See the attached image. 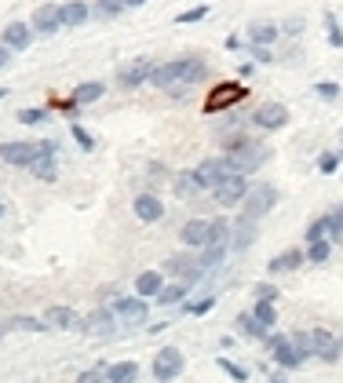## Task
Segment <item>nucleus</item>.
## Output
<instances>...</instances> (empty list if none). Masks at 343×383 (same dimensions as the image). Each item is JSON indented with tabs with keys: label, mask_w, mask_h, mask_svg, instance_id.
<instances>
[{
	"label": "nucleus",
	"mask_w": 343,
	"mask_h": 383,
	"mask_svg": "<svg viewBox=\"0 0 343 383\" xmlns=\"http://www.w3.org/2000/svg\"><path fill=\"white\" fill-rule=\"evenodd\" d=\"M113 314L121 317L124 325H146L150 307H146L143 296H117V300H113Z\"/></svg>",
	"instance_id": "9"
},
{
	"label": "nucleus",
	"mask_w": 343,
	"mask_h": 383,
	"mask_svg": "<svg viewBox=\"0 0 343 383\" xmlns=\"http://www.w3.org/2000/svg\"><path fill=\"white\" fill-rule=\"evenodd\" d=\"M282 29H285L289 37H296L300 29H303V19H300V15H292V19H285V26H282Z\"/></svg>",
	"instance_id": "52"
},
{
	"label": "nucleus",
	"mask_w": 343,
	"mask_h": 383,
	"mask_svg": "<svg viewBox=\"0 0 343 383\" xmlns=\"http://www.w3.org/2000/svg\"><path fill=\"white\" fill-rule=\"evenodd\" d=\"M8 62H11V48H4V44H0V70H4Z\"/></svg>",
	"instance_id": "53"
},
{
	"label": "nucleus",
	"mask_w": 343,
	"mask_h": 383,
	"mask_svg": "<svg viewBox=\"0 0 343 383\" xmlns=\"http://www.w3.org/2000/svg\"><path fill=\"white\" fill-rule=\"evenodd\" d=\"M194 175H198V183H201V190H215L227 175H234L230 168H227V157H205V161L194 168Z\"/></svg>",
	"instance_id": "10"
},
{
	"label": "nucleus",
	"mask_w": 343,
	"mask_h": 383,
	"mask_svg": "<svg viewBox=\"0 0 343 383\" xmlns=\"http://www.w3.org/2000/svg\"><path fill=\"white\" fill-rule=\"evenodd\" d=\"M234 332H237V336H245V339H267V332H270V329H263V325H260V317H256L252 310H241V314L234 317Z\"/></svg>",
	"instance_id": "22"
},
{
	"label": "nucleus",
	"mask_w": 343,
	"mask_h": 383,
	"mask_svg": "<svg viewBox=\"0 0 343 383\" xmlns=\"http://www.w3.org/2000/svg\"><path fill=\"white\" fill-rule=\"evenodd\" d=\"M146 0H124V8H143Z\"/></svg>",
	"instance_id": "55"
},
{
	"label": "nucleus",
	"mask_w": 343,
	"mask_h": 383,
	"mask_svg": "<svg viewBox=\"0 0 343 383\" xmlns=\"http://www.w3.org/2000/svg\"><path fill=\"white\" fill-rule=\"evenodd\" d=\"M274 205H277V190H274L270 183H256V186L245 194V201H241V215H248V219L260 223Z\"/></svg>",
	"instance_id": "4"
},
{
	"label": "nucleus",
	"mask_w": 343,
	"mask_h": 383,
	"mask_svg": "<svg viewBox=\"0 0 343 383\" xmlns=\"http://www.w3.org/2000/svg\"><path fill=\"white\" fill-rule=\"evenodd\" d=\"M267 347H270L274 365H277V369H285V372H292V369H300V365L307 362L300 350L292 347V336H285V332H267Z\"/></svg>",
	"instance_id": "3"
},
{
	"label": "nucleus",
	"mask_w": 343,
	"mask_h": 383,
	"mask_svg": "<svg viewBox=\"0 0 343 383\" xmlns=\"http://www.w3.org/2000/svg\"><path fill=\"white\" fill-rule=\"evenodd\" d=\"M121 11H124V0H99V4H96L99 19H117Z\"/></svg>",
	"instance_id": "40"
},
{
	"label": "nucleus",
	"mask_w": 343,
	"mask_h": 383,
	"mask_svg": "<svg viewBox=\"0 0 343 383\" xmlns=\"http://www.w3.org/2000/svg\"><path fill=\"white\" fill-rule=\"evenodd\" d=\"M132 208H135V219H143V223H161L165 219V205H161L158 194H139Z\"/></svg>",
	"instance_id": "18"
},
{
	"label": "nucleus",
	"mask_w": 343,
	"mask_h": 383,
	"mask_svg": "<svg viewBox=\"0 0 343 383\" xmlns=\"http://www.w3.org/2000/svg\"><path fill=\"white\" fill-rule=\"evenodd\" d=\"M274 383H282V379H274Z\"/></svg>",
	"instance_id": "58"
},
{
	"label": "nucleus",
	"mask_w": 343,
	"mask_h": 383,
	"mask_svg": "<svg viewBox=\"0 0 343 383\" xmlns=\"http://www.w3.org/2000/svg\"><path fill=\"white\" fill-rule=\"evenodd\" d=\"M70 136H73V143H77L81 150H96V139H91L81 124H70Z\"/></svg>",
	"instance_id": "47"
},
{
	"label": "nucleus",
	"mask_w": 343,
	"mask_h": 383,
	"mask_svg": "<svg viewBox=\"0 0 343 383\" xmlns=\"http://www.w3.org/2000/svg\"><path fill=\"white\" fill-rule=\"evenodd\" d=\"M161 289H165V274L161 270H143L135 277V296H143V300H158Z\"/></svg>",
	"instance_id": "21"
},
{
	"label": "nucleus",
	"mask_w": 343,
	"mask_h": 383,
	"mask_svg": "<svg viewBox=\"0 0 343 383\" xmlns=\"http://www.w3.org/2000/svg\"><path fill=\"white\" fill-rule=\"evenodd\" d=\"M208 77V66L198 58H175V62H165V66H153L150 73V84L158 91H186Z\"/></svg>",
	"instance_id": "1"
},
{
	"label": "nucleus",
	"mask_w": 343,
	"mask_h": 383,
	"mask_svg": "<svg viewBox=\"0 0 343 383\" xmlns=\"http://www.w3.org/2000/svg\"><path fill=\"white\" fill-rule=\"evenodd\" d=\"M29 168H34V175H37L41 183H55V179H58V168H55V157H51V153H41Z\"/></svg>",
	"instance_id": "32"
},
{
	"label": "nucleus",
	"mask_w": 343,
	"mask_h": 383,
	"mask_svg": "<svg viewBox=\"0 0 343 383\" xmlns=\"http://www.w3.org/2000/svg\"><path fill=\"white\" fill-rule=\"evenodd\" d=\"M150 73H153V62H150V58H132L128 66H121L117 81H121V88H128V91H135V88L150 84Z\"/></svg>",
	"instance_id": "13"
},
{
	"label": "nucleus",
	"mask_w": 343,
	"mask_h": 383,
	"mask_svg": "<svg viewBox=\"0 0 343 383\" xmlns=\"http://www.w3.org/2000/svg\"><path fill=\"white\" fill-rule=\"evenodd\" d=\"M339 157H343V153H339Z\"/></svg>",
	"instance_id": "60"
},
{
	"label": "nucleus",
	"mask_w": 343,
	"mask_h": 383,
	"mask_svg": "<svg viewBox=\"0 0 343 383\" xmlns=\"http://www.w3.org/2000/svg\"><path fill=\"white\" fill-rule=\"evenodd\" d=\"M339 161H343L339 153H322V157H318V172H322V175H336V172H339Z\"/></svg>",
	"instance_id": "42"
},
{
	"label": "nucleus",
	"mask_w": 343,
	"mask_h": 383,
	"mask_svg": "<svg viewBox=\"0 0 343 383\" xmlns=\"http://www.w3.org/2000/svg\"><path fill=\"white\" fill-rule=\"evenodd\" d=\"M0 219H4V201H0Z\"/></svg>",
	"instance_id": "56"
},
{
	"label": "nucleus",
	"mask_w": 343,
	"mask_h": 383,
	"mask_svg": "<svg viewBox=\"0 0 343 383\" xmlns=\"http://www.w3.org/2000/svg\"><path fill=\"white\" fill-rule=\"evenodd\" d=\"M198 190H201V183H198L194 172H183V175L175 179V198H194Z\"/></svg>",
	"instance_id": "36"
},
{
	"label": "nucleus",
	"mask_w": 343,
	"mask_h": 383,
	"mask_svg": "<svg viewBox=\"0 0 343 383\" xmlns=\"http://www.w3.org/2000/svg\"><path fill=\"white\" fill-rule=\"evenodd\" d=\"M252 314L260 317V325H263V329H274V325H277V310H274V303H270V300H256Z\"/></svg>",
	"instance_id": "35"
},
{
	"label": "nucleus",
	"mask_w": 343,
	"mask_h": 383,
	"mask_svg": "<svg viewBox=\"0 0 343 383\" xmlns=\"http://www.w3.org/2000/svg\"><path fill=\"white\" fill-rule=\"evenodd\" d=\"M248 51H252V58H256V62H274V55H270L263 44H248Z\"/></svg>",
	"instance_id": "51"
},
{
	"label": "nucleus",
	"mask_w": 343,
	"mask_h": 383,
	"mask_svg": "<svg viewBox=\"0 0 343 383\" xmlns=\"http://www.w3.org/2000/svg\"><path fill=\"white\" fill-rule=\"evenodd\" d=\"M230 227H234V223L227 215L208 219V245H230Z\"/></svg>",
	"instance_id": "29"
},
{
	"label": "nucleus",
	"mask_w": 343,
	"mask_h": 383,
	"mask_svg": "<svg viewBox=\"0 0 343 383\" xmlns=\"http://www.w3.org/2000/svg\"><path fill=\"white\" fill-rule=\"evenodd\" d=\"M77 383H106V369H84Z\"/></svg>",
	"instance_id": "50"
},
{
	"label": "nucleus",
	"mask_w": 343,
	"mask_h": 383,
	"mask_svg": "<svg viewBox=\"0 0 343 383\" xmlns=\"http://www.w3.org/2000/svg\"><path fill=\"white\" fill-rule=\"evenodd\" d=\"M8 329H11V332H48L51 325H48V322H41V317H26V314H15L11 322H8Z\"/></svg>",
	"instance_id": "31"
},
{
	"label": "nucleus",
	"mask_w": 343,
	"mask_h": 383,
	"mask_svg": "<svg viewBox=\"0 0 343 383\" xmlns=\"http://www.w3.org/2000/svg\"><path fill=\"white\" fill-rule=\"evenodd\" d=\"M314 91H318V99H325V103H336L339 99V84L336 81H318Z\"/></svg>",
	"instance_id": "44"
},
{
	"label": "nucleus",
	"mask_w": 343,
	"mask_h": 383,
	"mask_svg": "<svg viewBox=\"0 0 343 383\" xmlns=\"http://www.w3.org/2000/svg\"><path fill=\"white\" fill-rule=\"evenodd\" d=\"M256 241V219H248V215H237L234 219V227H230V248L245 252L248 245Z\"/></svg>",
	"instance_id": "17"
},
{
	"label": "nucleus",
	"mask_w": 343,
	"mask_h": 383,
	"mask_svg": "<svg viewBox=\"0 0 343 383\" xmlns=\"http://www.w3.org/2000/svg\"><path fill=\"white\" fill-rule=\"evenodd\" d=\"M329 255H332V241H329V238H325V241H314V245H307V263L322 267V263H329Z\"/></svg>",
	"instance_id": "34"
},
{
	"label": "nucleus",
	"mask_w": 343,
	"mask_h": 383,
	"mask_svg": "<svg viewBox=\"0 0 343 383\" xmlns=\"http://www.w3.org/2000/svg\"><path fill=\"white\" fill-rule=\"evenodd\" d=\"M158 383H161V379H158Z\"/></svg>",
	"instance_id": "59"
},
{
	"label": "nucleus",
	"mask_w": 343,
	"mask_h": 383,
	"mask_svg": "<svg viewBox=\"0 0 343 383\" xmlns=\"http://www.w3.org/2000/svg\"><path fill=\"white\" fill-rule=\"evenodd\" d=\"M4 95H8V88H0V99H4Z\"/></svg>",
	"instance_id": "57"
},
{
	"label": "nucleus",
	"mask_w": 343,
	"mask_h": 383,
	"mask_svg": "<svg viewBox=\"0 0 343 383\" xmlns=\"http://www.w3.org/2000/svg\"><path fill=\"white\" fill-rule=\"evenodd\" d=\"M0 44L11 48V51H26L29 44H34V26H26V22H8L4 34H0Z\"/></svg>",
	"instance_id": "15"
},
{
	"label": "nucleus",
	"mask_w": 343,
	"mask_h": 383,
	"mask_svg": "<svg viewBox=\"0 0 343 383\" xmlns=\"http://www.w3.org/2000/svg\"><path fill=\"white\" fill-rule=\"evenodd\" d=\"M186 358H183V350L179 347H161L158 350V358H153V379H161V383H172L179 372H183Z\"/></svg>",
	"instance_id": "7"
},
{
	"label": "nucleus",
	"mask_w": 343,
	"mask_h": 383,
	"mask_svg": "<svg viewBox=\"0 0 343 383\" xmlns=\"http://www.w3.org/2000/svg\"><path fill=\"white\" fill-rule=\"evenodd\" d=\"M168 270L172 274H179V281H186V285H194L198 277H205V267H201V260H168Z\"/></svg>",
	"instance_id": "24"
},
{
	"label": "nucleus",
	"mask_w": 343,
	"mask_h": 383,
	"mask_svg": "<svg viewBox=\"0 0 343 383\" xmlns=\"http://www.w3.org/2000/svg\"><path fill=\"white\" fill-rule=\"evenodd\" d=\"M208 15V4H201V8H190V11H179L175 15V26H190V22H201Z\"/></svg>",
	"instance_id": "45"
},
{
	"label": "nucleus",
	"mask_w": 343,
	"mask_h": 383,
	"mask_svg": "<svg viewBox=\"0 0 343 383\" xmlns=\"http://www.w3.org/2000/svg\"><path fill=\"white\" fill-rule=\"evenodd\" d=\"M186 292H190V285H186V281L165 285L161 296H158V303H161V307H175V303H183V296H186Z\"/></svg>",
	"instance_id": "33"
},
{
	"label": "nucleus",
	"mask_w": 343,
	"mask_h": 383,
	"mask_svg": "<svg viewBox=\"0 0 343 383\" xmlns=\"http://www.w3.org/2000/svg\"><path fill=\"white\" fill-rule=\"evenodd\" d=\"M215 365H220V369H223V372H227L230 379H237V383H245V379H248V369H241V365H234L230 358H215Z\"/></svg>",
	"instance_id": "43"
},
{
	"label": "nucleus",
	"mask_w": 343,
	"mask_h": 383,
	"mask_svg": "<svg viewBox=\"0 0 343 383\" xmlns=\"http://www.w3.org/2000/svg\"><path fill=\"white\" fill-rule=\"evenodd\" d=\"M29 26H34V34H41V37L58 34V26H62V4H41L34 11V19H29Z\"/></svg>",
	"instance_id": "14"
},
{
	"label": "nucleus",
	"mask_w": 343,
	"mask_h": 383,
	"mask_svg": "<svg viewBox=\"0 0 343 383\" xmlns=\"http://www.w3.org/2000/svg\"><path fill=\"white\" fill-rule=\"evenodd\" d=\"M103 95H106V84H103V81H84V84L73 88L70 99H73L77 106H91V103H99Z\"/></svg>",
	"instance_id": "23"
},
{
	"label": "nucleus",
	"mask_w": 343,
	"mask_h": 383,
	"mask_svg": "<svg viewBox=\"0 0 343 383\" xmlns=\"http://www.w3.org/2000/svg\"><path fill=\"white\" fill-rule=\"evenodd\" d=\"M310 343H314V358H322L329 365L343 358V339H336L329 329H310Z\"/></svg>",
	"instance_id": "12"
},
{
	"label": "nucleus",
	"mask_w": 343,
	"mask_h": 383,
	"mask_svg": "<svg viewBox=\"0 0 343 383\" xmlns=\"http://www.w3.org/2000/svg\"><path fill=\"white\" fill-rule=\"evenodd\" d=\"M252 124L263 128V132H277V128L289 124V106L285 103H263V106H256Z\"/></svg>",
	"instance_id": "11"
},
{
	"label": "nucleus",
	"mask_w": 343,
	"mask_h": 383,
	"mask_svg": "<svg viewBox=\"0 0 343 383\" xmlns=\"http://www.w3.org/2000/svg\"><path fill=\"white\" fill-rule=\"evenodd\" d=\"M113 317H117L113 307H110V310L103 307V310H96V314H88L84 322H81V329H88V332H103V336H106V332L113 329Z\"/></svg>",
	"instance_id": "28"
},
{
	"label": "nucleus",
	"mask_w": 343,
	"mask_h": 383,
	"mask_svg": "<svg viewBox=\"0 0 343 383\" xmlns=\"http://www.w3.org/2000/svg\"><path fill=\"white\" fill-rule=\"evenodd\" d=\"M88 19H91V4H84V0L62 4V26H84Z\"/></svg>",
	"instance_id": "27"
},
{
	"label": "nucleus",
	"mask_w": 343,
	"mask_h": 383,
	"mask_svg": "<svg viewBox=\"0 0 343 383\" xmlns=\"http://www.w3.org/2000/svg\"><path fill=\"white\" fill-rule=\"evenodd\" d=\"M139 379V362H113L106 369V383H135Z\"/></svg>",
	"instance_id": "26"
},
{
	"label": "nucleus",
	"mask_w": 343,
	"mask_h": 383,
	"mask_svg": "<svg viewBox=\"0 0 343 383\" xmlns=\"http://www.w3.org/2000/svg\"><path fill=\"white\" fill-rule=\"evenodd\" d=\"M179 241H183L186 248H205V245H208V219H190V223H183Z\"/></svg>",
	"instance_id": "20"
},
{
	"label": "nucleus",
	"mask_w": 343,
	"mask_h": 383,
	"mask_svg": "<svg viewBox=\"0 0 343 383\" xmlns=\"http://www.w3.org/2000/svg\"><path fill=\"white\" fill-rule=\"evenodd\" d=\"M44 322H48L51 329H62V332H70V329H81V322H84V317H81V314H77L73 307H48Z\"/></svg>",
	"instance_id": "16"
},
{
	"label": "nucleus",
	"mask_w": 343,
	"mask_h": 383,
	"mask_svg": "<svg viewBox=\"0 0 343 383\" xmlns=\"http://www.w3.org/2000/svg\"><path fill=\"white\" fill-rule=\"evenodd\" d=\"M19 121H22V124H44V121H48V110L26 106V110H19Z\"/></svg>",
	"instance_id": "46"
},
{
	"label": "nucleus",
	"mask_w": 343,
	"mask_h": 383,
	"mask_svg": "<svg viewBox=\"0 0 343 383\" xmlns=\"http://www.w3.org/2000/svg\"><path fill=\"white\" fill-rule=\"evenodd\" d=\"M325 238H329V219L322 215V219H314V223H310V227H307L303 241H307V245H314V241H325Z\"/></svg>",
	"instance_id": "37"
},
{
	"label": "nucleus",
	"mask_w": 343,
	"mask_h": 383,
	"mask_svg": "<svg viewBox=\"0 0 343 383\" xmlns=\"http://www.w3.org/2000/svg\"><path fill=\"white\" fill-rule=\"evenodd\" d=\"M227 248H230V245H205V255H201V267H205V274H212V270H220V267H223V260H227Z\"/></svg>",
	"instance_id": "30"
},
{
	"label": "nucleus",
	"mask_w": 343,
	"mask_h": 383,
	"mask_svg": "<svg viewBox=\"0 0 343 383\" xmlns=\"http://www.w3.org/2000/svg\"><path fill=\"white\" fill-rule=\"evenodd\" d=\"M41 157V143H22V139H15V143H0V161L4 165H15V168H29Z\"/></svg>",
	"instance_id": "5"
},
{
	"label": "nucleus",
	"mask_w": 343,
	"mask_h": 383,
	"mask_svg": "<svg viewBox=\"0 0 343 383\" xmlns=\"http://www.w3.org/2000/svg\"><path fill=\"white\" fill-rule=\"evenodd\" d=\"M307 263V252L303 248H285V252H277L274 260L267 263V270L270 274H289V270H296V267H303Z\"/></svg>",
	"instance_id": "19"
},
{
	"label": "nucleus",
	"mask_w": 343,
	"mask_h": 383,
	"mask_svg": "<svg viewBox=\"0 0 343 383\" xmlns=\"http://www.w3.org/2000/svg\"><path fill=\"white\" fill-rule=\"evenodd\" d=\"M252 70H256V62H241V66H237L241 77H252Z\"/></svg>",
	"instance_id": "54"
},
{
	"label": "nucleus",
	"mask_w": 343,
	"mask_h": 383,
	"mask_svg": "<svg viewBox=\"0 0 343 383\" xmlns=\"http://www.w3.org/2000/svg\"><path fill=\"white\" fill-rule=\"evenodd\" d=\"M325 219H329V241H339L343 238V205H336Z\"/></svg>",
	"instance_id": "39"
},
{
	"label": "nucleus",
	"mask_w": 343,
	"mask_h": 383,
	"mask_svg": "<svg viewBox=\"0 0 343 383\" xmlns=\"http://www.w3.org/2000/svg\"><path fill=\"white\" fill-rule=\"evenodd\" d=\"M292 347L300 350L303 358H314V343H310V332H303V329H300V332H292Z\"/></svg>",
	"instance_id": "41"
},
{
	"label": "nucleus",
	"mask_w": 343,
	"mask_h": 383,
	"mask_svg": "<svg viewBox=\"0 0 343 383\" xmlns=\"http://www.w3.org/2000/svg\"><path fill=\"white\" fill-rule=\"evenodd\" d=\"M183 307H186V314H198V317H201V314H208V310L215 307V296H205V300H198V303H183Z\"/></svg>",
	"instance_id": "48"
},
{
	"label": "nucleus",
	"mask_w": 343,
	"mask_h": 383,
	"mask_svg": "<svg viewBox=\"0 0 343 383\" xmlns=\"http://www.w3.org/2000/svg\"><path fill=\"white\" fill-rule=\"evenodd\" d=\"M248 95V88L245 84H237V81H227V84H215V91L205 99V110L208 113H220V110H230L234 103H241Z\"/></svg>",
	"instance_id": "6"
},
{
	"label": "nucleus",
	"mask_w": 343,
	"mask_h": 383,
	"mask_svg": "<svg viewBox=\"0 0 343 383\" xmlns=\"http://www.w3.org/2000/svg\"><path fill=\"white\" fill-rule=\"evenodd\" d=\"M223 146H227V153H223L227 157V168L234 175H252V172H260L267 165V157H270V150L263 143L248 139V136H227Z\"/></svg>",
	"instance_id": "2"
},
{
	"label": "nucleus",
	"mask_w": 343,
	"mask_h": 383,
	"mask_svg": "<svg viewBox=\"0 0 343 383\" xmlns=\"http://www.w3.org/2000/svg\"><path fill=\"white\" fill-rule=\"evenodd\" d=\"M325 37H329L332 48H343V29H339V19H336L332 11L325 15Z\"/></svg>",
	"instance_id": "38"
},
{
	"label": "nucleus",
	"mask_w": 343,
	"mask_h": 383,
	"mask_svg": "<svg viewBox=\"0 0 343 383\" xmlns=\"http://www.w3.org/2000/svg\"><path fill=\"white\" fill-rule=\"evenodd\" d=\"M277 296H282V292H277V285H270V281H260V285H256V300H270V303H277Z\"/></svg>",
	"instance_id": "49"
},
{
	"label": "nucleus",
	"mask_w": 343,
	"mask_h": 383,
	"mask_svg": "<svg viewBox=\"0 0 343 383\" xmlns=\"http://www.w3.org/2000/svg\"><path fill=\"white\" fill-rule=\"evenodd\" d=\"M252 190V183H248V175H227L220 186L212 190L215 194V205H223V208H234V205H241L245 201V194Z\"/></svg>",
	"instance_id": "8"
},
{
	"label": "nucleus",
	"mask_w": 343,
	"mask_h": 383,
	"mask_svg": "<svg viewBox=\"0 0 343 383\" xmlns=\"http://www.w3.org/2000/svg\"><path fill=\"white\" fill-rule=\"evenodd\" d=\"M277 34H282V26L277 22H252L248 26V44H274L277 41Z\"/></svg>",
	"instance_id": "25"
}]
</instances>
